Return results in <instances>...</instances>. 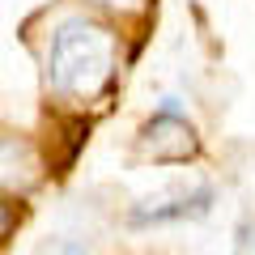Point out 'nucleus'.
<instances>
[{
	"label": "nucleus",
	"mask_w": 255,
	"mask_h": 255,
	"mask_svg": "<svg viewBox=\"0 0 255 255\" xmlns=\"http://www.w3.org/2000/svg\"><path fill=\"white\" fill-rule=\"evenodd\" d=\"M111 30L85 17H68L47 47V85L60 98H94L111 81Z\"/></svg>",
	"instance_id": "nucleus-1"
},
{
	"label": "nucleus",
	"mask_w": 255,
	"mask_h": 255,
	"mask_svg": "<svg viewBox=\"0 0 255 255\" xmlns=\"http://www.w3.org/2000/svg\"><path fill=\"white\" fill-rule=\"evenodd\" d=\"M98 4H124V0H98Z\"/></svg>",
	"instance_id": "nucleus-4"
},
{
	"label": "nucleus",
	"mask_w": 255,
	"mask_h": 255,
	"mask_svg": "<svg viewBox=\"0 0 255 255\" xmlns=\"http://www.w3.org/2000/svg\"><path fill=\"white\" fill-rule=\"evenodd\" d=\"M140 149L153 153L157 162H183V157L196 153V132H191V124L179 115L174 98H166V107L140 128Z\"/></svg>",
	"instance_id": "nucleus-2"
},
{
	"label": "nucleus",
	"mask_w": 255,
	"mask_h": 255,
	"mask_svg": "<svg viewBox=\"0 0 255 255\" xmlns=\"http://www.w3.org/2000/svg\"><path fill=\"white\" fill-rule=\"evenodd\" d=\"M213 191L200 187L191 191V196H183V200H170V204H149V209H132V226H157V221H179V217H200L204 209H209Z\"/></svg>",
	"instance_id": "nucleus-3"
}]
</instances>
